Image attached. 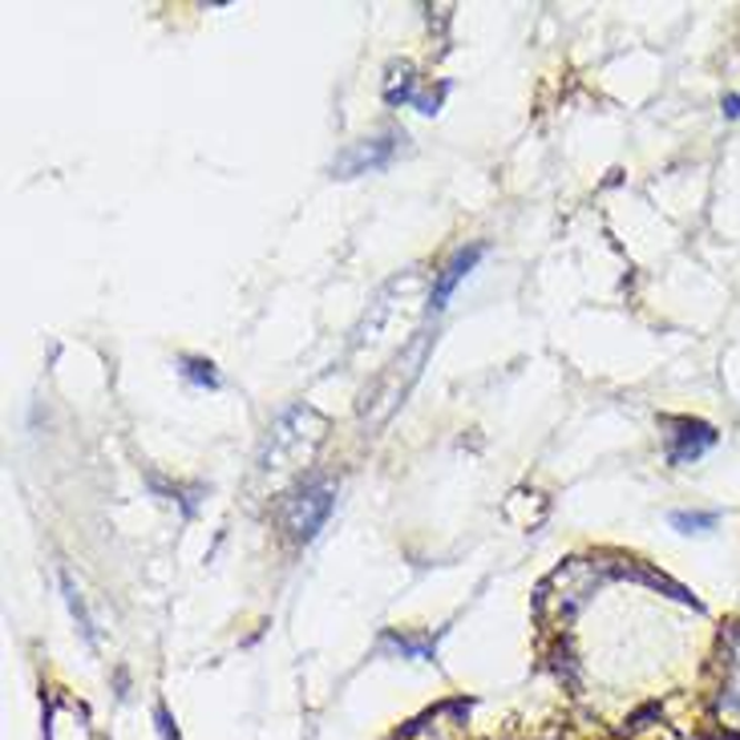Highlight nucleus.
I'll return each mask as SVG.
<instances>
[{
	"label": "nucleus",
	"mask_w": 740,
	"mask_h": 740,
	"mask_svg": "<svg viewBox=\"0 0 740 740\" xmlns=\"http://www.w3.org/2000/svg\"><path fill=\"white\" fill-rule=\"evenodd\" d=\"M332 502H337V493L328 482H312L303 486L296 498H288V510H283V527L292 534L296 542H312L320 534V527L328 522L332 514Z\"/></svg>",
	"instance_id": "f257e3e1"
},
{
	"label": "nucleus",
	"mask_w": 740,
	"mask_h": 740,
	"mask_svg": "<svg viewBox=\"0 0 740 740\" xmlns=\"http://www.w3.org/2000/svg\"><path fill=\"white\" fill-rule=\"evenodd\" d=\"M486 256V247L482 243H473V247H461L458 256L449 259L446 268H441V276H438V283H433V296H429V308L438 312V308H446V300L453 296V288H458L466 276H470L473 268H478V259Z\"/></svg>",
	"instance_id": "f03ea898"
},
{
	"label": "nucleus",
	"mask_w": 740,
	"mask_h": 740,
	"mask_svg": "<svg viewBox=\"0 0 740 740\" xmlns=\"http://www.w3.org/2000/svg\"><path fill=\"white\" fill-rule=\"evenodd\" d=\"M389 154H393V134L377 138V142H364V147H357L352 154H344L340 158V170H344V174H360L364 167H381Z\"/></svg>",
	"instance_id": "7ed1b4c3"
},
{
	"label": "nucleus",
	"mask_w": 740,
	"mask_h": 740,
	"mask_svg": "<svg viewBox=\"0 0 740 740\" xmlns=\"http://www.w3.org/2000/svg\"><path fill=\"white\" fill-rule=\"evenodd\" d=\"M712 441H717V433H712L708 426H680V441H676L672 458L688 461V458H696V453H704Z\"/></svg>",
	"instance_id": "20e7f679"
},
{
	"label": "nucleus",
	"mask_w": 740,
	"mask_h": 740,
	"mask_svg": "<svg viewBox=\"0 0 740 740\" xmlns=\"http://www.w3.org/2000/svg\"><path fill=\"white\" fill-rule=\"evenodd\" d=\"M182 369H187V377H191L194 384H207V389H214V384H219L211 360H182Z\"/></svg>",
	"instance_id": "39448f33"
},
{
	"label": "nucleus",
	"mask_w": 740,
	"mask_h": 740,
	"mask_svg": "<svg viewBox=\"0 0 740 740\" xmlns=\"http://www.w3.org/2000/svg\"><path fill=\"white\" fill-rule=\"evenodd\" d=\"M717 518L712 514H672V527H680V530H704V527H712Z\"/></svg>",
	"instance_id": "423d86ee"
}]
</instances>
